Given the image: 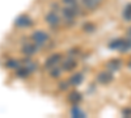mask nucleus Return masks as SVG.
Instances as JSON below:
<instances>
[{
  "instance_id": "obj_1",
  "label": "nucleus",
  "mask_w": 131,
  "mask_h": 118,
  "mask_svg": "<svg viewBox=\"0 0 131 118\" xmlns=\"http://www.w3.org/2000/svg\"><path fill=\"white\" fill-rule=\"evenodd\" d=\"M31 39H33V42H34L37 46H42V45H45L46 42H47L49 36H47L46 31H43V30H37V31H34V33H33Z\"/></svg>"
},
{
  "instance_id": "obj_2",
  "label": "nucleus",
  "mask_w": 131,
  "mask_h": 118,
  "mask_svg": "<svg viewBox=\"0 0 131 118\" xmlns=\"http://www.w3.org/2000/svg\"><path fill=\"white\" fill-rule=\"evenodd\" d=\"M79 8H78V5H73V7H66V8H63V10H62V13H63V16H64V18L67 20V21H71V20H73L76 16L79 15Z\"/></svg>"
},
{
  "instance_id": "obj_3",
  "label": "nucleus",
  "mask_w": 131,
  "mask_h": 118,
  "mask_svg": "<svg viewBox=\"0 0 131 118\" xmlns=\"http://www.w3.org/2000/svg\"><path fill=\"white\" fill-rule=\"evenodd\" d=\"M45 20H46V23H47L50 26H52V28H57V26L60 24V18H59L58 13L54 12V10H51V12H49V13L46 15Z\"/></svg>"
},
{
  "instance_id": "obj_4",
  "label": "nucleus",
  "mask_w": 131,
  "mask_h": 118,
  "mask_svg": "<svg viewBox=\"0 0 131 118\" xmlns=\"http://www.w3.org/2000/svg\"><path fill=\"white\" fill-rule=\"evenodd\" d=\"M31 24H33L31 18L26 15H21L15 20V25L18 26V28H26V26H30Z\"/></svg>"
},
{
  "instance_id": "obj_5",
  "label": "nucleus",
  "mask_w": 131,
  "mask_h": 118,
  "mask_svg": "<svg viewBox=\"0 0 131 118\" xmlns=\"http://www.w3.org/2000/svg\"><path fill=\"white\" fill-rule=\"evenodd\" d=\"M60 60H62V55H60V54H52V55H50V57L46 59V62H45V67L51 70L52 67L58 66Z\"/></svg>"
},
{
  "instance_id": "obj_6",
  "label": "nucleus",
  "mask_w": 131,
  "mask_h": 118,
  "mask_svg": "<svg viewBox=\"0 0 131 118\" xmlns=\"http://www.w3.org/2000/svg\"><path fill=\"white\" fill-rule=\"evenodd\" d=\"M97 80H98V83L106 85V84L113 81V73L109 72V71H102V72H100L97 75Z\"/></svg>"
},
{
  "instance_id": "obj_7",
  "label": "nucleus",
  "mask_w": 131,
  "mask_h": 118,
  "mask_svg": "<svg viewBox=\"0 0 131 118\" xmlns=\"http://www.w3.org/2000/svg\"><path fill=\"white\" fill-rule=\"evenodd\" d=\"M37 47H38V46H37L36 44H24L21 51H23V54H25L26 57H31L33 54H36Z\"/></svg>"
},
{
  "instance_id": "obj_8",
  "label": "nucleus",
  "mask_w": 131,
  "mask_h": 118,
  "mask_svg": "<svg viewBox=\"0 0 131 118\" xmlns=\"http://www.w3.org/2000/svg\"><path fill=\"white\" fill-rule=\"evenodd\" d=\"M125 42H126V39H122V38L114 39V41H112V42H110L109 47H110V49H115V50L125 51Z\"/></svg>"
},
{
  "instance_id": "obj_9",
  "label": "nucleus",
  "mask_w": 131,
  "mask_h": 118,
  "mask_svg": "<svg viewBox=\"0 0 131 118\" xmlns=\"http://www.w3.org/2000/svg\"><path fill=\"white\" fill-rule=\"evenodd\" d=\"M81 3L85 8H88V9H96L101 4V0H81Z\"/></svg>"
},
{
  "instance_id": "obj_10",
  "label": "nucleus",
  "mask_w": 131,
  "mask_h": 118,
  "mask_svg": "<svg viewBox=\"0 0 131 118\" xmlns=\"http://www.w3.org/2000/svg\"><path fill=\"white\" fill-rule=\"evenodd\" d=\"M75 67H76V62L73 59H66L62 64V68L64 71H72Z\"/></svg>"
},
{
  "instance_id": "obj_11",
  "label": "nucleus",
  "mask_w": 131,
  "mask_h": 118,
  "mask_svg": "<svg viewBox=\"0 0 131 118\" xmlns=\"http://www.w3.org/2000/svg\"><path fill=\"white\" fill-rule=\"evenodd\" d=\"M106 67H107L109 71H117V70H119V67H121V60L119 59H113L110 62H107Z\"/></svg>"
},
{
  "instance_id": "obj_12",
  "label": "nucleus",
  "mask_w": 131,
  "mask_h": 118,
  "mask_svg": "<svg viewBox=\"0 0 131 118\" xmlns=\"http://www.w3.org/2000/svg\"><path fill=\"white\" fill-rule=\"evenodd\" d=\"M71 115L72 117H75V118H83V117H85V113L79 108V106H72V109H71Z\"/></svg>"
},
{
  "instance_id": "obj_13",
  "label": "nucleus",
  "mask_w": 131,
  "mask_h": 118,
  "mask_svg": "<svg viewBox=\"0 0 131 118\" xmlns=\"http://www.w3.org/2000/svg\"><path fill=\"white\" fill-rule=\"evenodd\" d=\"M81 81H83V75L81 73H75V75H72V76H71V79H70L68 83L71 85H79Z\"/></svg>"
},
{
  "instance_id": "obj_14",
  "label": "nucleus",
  "mask_w": 131,
  "mask_h": 118,
  "mask_svg": "<svg viewBox=\"0 0 131 118\" xmlns=\"http://www.w3.org/2000/svg\"><path fill=\"white\" fill-rule=\"evenodd\" d=\"M81 94L79 93V92H72L70 96H68V100L73 104V105H76V104H78V102H80L81 101Z\"/></svg>"
},
{
  "instance_id": "obj_15",
  "label": "nucleus",
  "mask_w": 131,
  "mask_h": 118,
  "mask_svg": "<svg viewBox=\"0 0 131 118\" xmlns=\"http://www.w3.org/2000/svg\"><path fill=\"white\" fill-rule=\"evenodd\" d=\"M29 73H30V71L24 66V67H21V68L17 71V73H16V75H17L18 78H26V76H29Z\"/></svg>"
},
{
  "instance_id": "obj_16",
  "label": "nucleus",
  "mask_w": 131,
  "mask_h": 118,
  "mask_svg": "<svg viewBox=\"0 0 131 118\" xmlns=\"http://www.w3.org/2000/svg\"><path fill=\"white\" fill-rule=\"evenodd\" d=\"M60 71H62V68L58 67V66H55V67H52V68H51L50 75H51L52 78H59V76H60Z\"/></svg>"
},
{
  "instance_id": "obj_17",
  "label": "nucleus",
  "mask_w": 131,
  "mask_h": 118,
  "mask_svg": "<svg viewBox=\"0 0 131 118\" xmlns=\"http://www.w3.org/2000/svg\"><path fill=\"white\" fill-rule=\"evenodd\" d=\"M5 66H7L8 68H18V66H20V63H18V60H15V59H10V60H8V62L5 63Z\"/></svg>"
},
{
  "instance_id": "obj_18",
  "label": "nucleus",
  "mask_w": 131,
  "mask_h": 118,
  "mask_svg": "<svg viewBox=\"0 0 131 118\" xmlns=\"http://www.w3.org/2000/svg\"><path fill=\"white\" fill-rule=\"evenodd\" d=\"M123 17H125V20H127V21L131 20V4H128V5L125 8V10H123Z\"/></svg>"
},
{
  "instance_id": "obj_19",
  "label": "nucleus",
  "mask_w": 131,
  "mask_h": 118,
  "mask_svg": "<svg viewBox=\"0 0 131 118\" xmlns=\"http://www.w3.org/2000/svg\"><path fill=\"white\" fill-rule=\"evenodd\" d=\"M63 4L66 7H73V5H78V0H62Z\"/></svg>"
},
{
  "instance_id": "obj_20",
  "label": "nucleus",
  "mask_w": 131,
  "mask_h": 118,
  "mask_svg": "<svg viewBox=\"0 0 131 118\" xmlns=\"http://www.w3.org/2000/svg\"><path fill=\"white\" fill-rule=\"evenodd\" d=\"M94 29H96V28H94V25H93V24H91V23L84 25V30L86 31V33H92V31H94Z\"/></svg>"
},
{
  "instance_id": "obj_21",
  "label": "nucleus",
  "mask_w": 131,
  "mask_h": 118,
  "mask_svg": "<svg viewBox=\"0 0 131 118\" xmlns=\"http://www.w3.org/2000/svg\"><path fill=\"white\" fill-rule=\"evenodd\" d=\"M25 67L30 71V72H33L36 70V63H33V62H30V60H26V64H25Z\"/></svg>"
},
{
  "instance_id": "obj_22",
  "label": "nucleus",
  "mask_w": 131,
  "mask_h": 118,
  "mask_svg": "<svg viewBox=\"0 0 131 118\" xmlns=\"http://www.w3.org/2000/svg\"><path fill=\"white\" fill-rule=\"evenodd\" d=\"M122 114H123L125 117H131V108L123 109V110H122Z\"/></svg>"
},
{
  "instance_id": "obj_23",
  "label": "nucleus",
  "mask_w": 131,
  "mask_h": 118,
  "mask_svg": "<svg viewBox=\"0 0 131 118\" xmlns=\"http://www.w3.org/2000/svg\"><path fill=\"white\" fill-rule=\"evenodd\" d=\"M59 88H60L62 91H66V89L68 88V83H60V84H59Z\"/></svg>"
},
{
  "instance_id": "obj_24",
  "label": "nucleus",
  "mask_w": 131,
  "mask_h": 118,
  "mask_svg": "<svg viewBox=\"0 0 131 118\" xmlns=\"http://www.w3.org/2000/svg\"><path fill=\"white\" fill-rule=\"evenodd\" d=\"M128 33H130V34H131V29H130V30H128Z\"/></svg>"
}]
</instances>
